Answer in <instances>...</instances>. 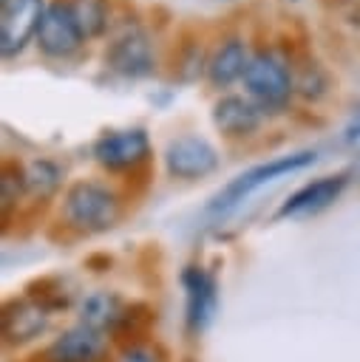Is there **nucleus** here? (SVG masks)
I'll return each mask as SVG.
<instances>
[{
  "label": "nucleus",
  "mask_w": 360,
  "mask_h": 362,
  "mask_svg": "<svg viewBox=\"0 0 360 362\" xmlns=\"http://www.w3.org/2000/svg\"><path fill=\"white\" fill-rule=\"evenodd\" d=\"M60 178H62V170L54 161L34 158L26 167V195L28 198H37V201H45V198H51L57 192Z\"/></svg>",
  "instance_id": "f3484780"
},
{
  "label": "nucleus",
  "mask_w": 360,
  "mask_h": 362,
  "mask_svg": "<svg viewBox=\"0 0 360 362\" xmlns=\"http://www.w3.org/2000/svg\"><path fill=\"white\" fill-rule=\"evenodd\" d=\"M108 334L82 322L60 331L45 348V362H105Z\"/></svg>",
  "instance_id": "1a4fd4ad"
},
{
  "label": "nucleus",
  "mask_w": 360,
  "mask_h": 362,
  "mask_svg": "<svg viewBox=\"0 0 360 362\" xmlns=\"http://www.w3.org/2000/svg\"><path fill=\"white\" fill-rule=\"evenodd\" d=\"M68 3L85 40H96L108 31V20H111L108 0H68Z\"/></svg>",
  "instance_id": "dca6fc26"
},
{
  "label": "nucleus",
  "mask_w": 360,
  "mask_h": 362,
  "mask_svg": "<svg viewBox=\"0 0 360 362\" xmlns=\"http://www.w3.org/2000/svg\"><path fill=\"white\" fill-rule=\"evenodd\" d=\"M45 0H0V51L3 57H17L31 37H37Z\"/></svg>",
  "instance_id": "423d86ee"
},
{
  "label": "nucleus",
  "mask_w": 360,
  "mask_h": 362,
  "mask_svg": "<svg viewBox=\"0 0 360 362\" xmlns=\"http://www.w3.org/2000/svg\"><path fill=\"white\" fill-rule=\"evenodd\" d=\"M119 195L102 181H77L62 201V218L77 232H105L119 221Z\"/></svg>",
  "instance_id": "f257e3e1"
},
{
  "label": "nucleus",
  "mask_w": 360,
  "mask_h": 362,
  "mask_svg": "<svg viewBox=\"0 0 360 362\" xmlns=\"http://www.w3.org/2000/svg\"><path fill=\"white\" fill-rule=\"evenodd\" d=\"M164 167L173 178H204L218 167V153L201 136H179L164 147Z\"/></svg>",
  "instance_id": "0eeeda50"
},
{
  "label": "nucleus",
  "mask_w": 360,
  "mask_h": 362,
  "mask_svg": "<svg viewBox=\"0 0 360 362\" xmlns=\"http://www.w3.org/2000/svg\"><path fill=\"white\" fill-rule=\"evenodd\" d=\"M51 320V305L37 300V297H23L11 300L3 308V337L9 345H23L37 339Z\"/></svg>",
  "instance_id": "9b49d317"
},
{
  "label": "nucleus",
  "mask_w": 360,
  "mask_h": 362,
  "mask_svg": "<svg viewBox=\"0 0 360 362\" xmlns=\"http://www.w3.org/2000/svg\"><path fill=\"white\" fill-rule=\"evenodd\" d=\"M349 178L346 175H323L317 181H309L303 184L300 189H295L278 209V218H306V215H315L326 206H332L340 192L346 189Z\"/></svg>",
  "instance_id": "f8f14e48"
},
{
  "label": "nucleus",
  "mask_w": 360,
  "mask_h": 362,
  "mask_svg": "<svg viewBox=\"0 0 360 362\" xmlns=\"http://www.w3.org/2000/svg\"><path fill=\"white\" fill-rule=\"evenodd\" d=\"M181 286H184V320L193 334H201L218 308V286L215 277L204 266H187L181 272Z\"/></svg>",
  "instance_id": "6e6552de"
},
{
  "label": "nucleus",
  "mask_w": 360,
  "mask_h": 362,
  "mask_svg": "<svg viewBox=\"0 0 360 362\" xmlns=\"http://www.w3.org/2000/svg\"><path fill=\"white\" fill-rule=\"evenodd\" d=\"M37 48L51 57V59H68L74 57L85 37L71 14V3L68 0H54L48 3L45 14H43V23H40V31H37Z\"/></svg>",
  "instance_id": "39448f33"
},
{
  "label": "nucleus",
  "mask_w": 360,
  "mask_h": 362,
  "mask_svg": "<svg viewBox=\"0 0 360 362\" xmlns=\"http://www.w3.org/2000/svg\"><path fill=\"white\" fill-rule=\"evenodd\" d=\"M77 311H79V322L82 325L96 328L102 334H113L128 320V308H125L122 297L113 294V291H105V288L85 294Z\"/></svg>",
  "instance_id": "2eb2a0df"
},
{
  "label": "nucleus",
  "mask_w": 360,
  "mask_h": 362,
  "mask_svg": "<svg viewBox=\"0 0 360 362\" xmlns=\"http://www.w3.org/2000/svg\"><path fill=\"white\" fill-rule=\"evenodd\" d=\"M116 362H164V359L150 345H128V348H122Z\"/></svg>",
  "instance_id": "aec40b11"
},
{
  "label": "nucleus",
  "mask_w": 360,
  "mask_h": 362,
  "mask_svg": "<svg viewBox=\"0 0 360 362\" xmlns=\"http://www.w3.org/2000/svg\"><path fill=\"white\" fill-rule=\"evenodd\" d=\"M261 119H264V110L249 96L224 93L213 105V124L218 133H224L230 139L252 136L261 127Z\"/></svg>",
  "instance_id": "ddd939ff"
},
{
  "label": "nucleus",
  "mask_w": 360,
  "mask_h": 362,
  "mask_svg": "<svg viewBox=\"0 0 360 362\" xmlns=\"http://www.w3.org/2000/svg\"><path fill=\"white\" fill-rule=\"evenodd\" d=\"M249 57L247 54V45L241 37H227L215 45V51L207 57V82L215 88V90H224L230 88L232 82L244 79V71L249 65Z\"/></svg>",
  "instance_id": "4468645a"
},
{
  "label": "nucleus",
  "mask_w": 360,
  "mask_h": 362,
  "mask_svg": "<svg viewBox=\"0 0 360 362\" xmlns=\"http://www.w3.org/2000/svg\"><path fill=\"white\" fill-rule=\"evenodd\" d=\"M23 195H26V170H20L17 164H6L3 178H0V206H3V212L17 206V201Z\"/></svg>",
  "instance_id": "a211bd4d"
},
{
  "label": "nucleus",
  "mask_w": 360,
  "mask_h": 362,
  "mask_svg": "<svg viewBox=\"0 0 360 362\" xmlns=\"http://www.w3.org/2000/svg\"><path fill=\"white\" fill-rule=\"evenodd\" d=\"M317 153L315 150H298V153H289V156H278V158H269L264 164H255L249 170H244L241 175H235L213 201H210V212L213 215H227L230 209H235L241 201H247L255 189L266 187L269 181L275 178H283L289 173H298V170H306L309 164H315Z\"/></svg>",
  "instance_id": "f03ea898"
},
{
  "label": "nucleus",
  "mask_w": 360,
  "mask_h": 362,
  "mask_svg": "<svg viewBox=\"0 0 360 362\" xmlns=\"http://www.w3.org/2000/svg\"><path fill=\"white\" fill-rule=\"evenodd\" d=\"M105 65L128 79H142L153 74V48L142 28L122 31L105 51Z\"/></svg>",
  "instance_id": "9d476101"
},
{
  "label": "nucleus",
  "mask_w": 360,
  "mask_h": 362,
  "mask_svg": "<svg viewBox=\"0 0 360 362\" xmlns=\"http://www.w3.org/2000/svg\"><path fill=\"white\" fill-rule=\"evenodd\" d=\"M295 90L303 99H320L326 93V74L317 65H306L298 76H295Z\"/></svg>",
  "instance_id": "6ab92c4d"
},
{
  "label": "nucleus",
  "mask_w": 360,
  "mask_h": 362,
  "mask_svg": "<svg viewBox=\"0 0 360 362\" xmlns=\"http://www.w3.org/2000/svg\"><path fill=\"white\" fill-rule=\"evenodd\" d=\"M91 153L99 167H105L111 173H122V170H133L150 158V139H147L145 127L108 130L94 141Z\"/></svg>",
  "instance_id": "20e7f679"
},
{
  "label": "nucleus",
  "mask_w": 360,
  "mask_h": 362,
  "mask_svg": "<svg viewBox=\"0 0 360 362\" xmlns=\"http://www.w3.org/2000/svg\"><path fill=\"white\" fill-rule=\"evenodd\" d=\"M343 136H346V141H357V139H360V105H357V110L351 113V119H349Z\"/></svg>",
  "instance_id": "412c9836"
},
{
  "label": "nucleus",
  "mask_w": 360,
  "mask_h": 362,
  "mask_svg": "<svg viewBox=\"0 0 360 362\" xmlns=\"http://www.w3.org/2000/svg\"><path fill=\"white\" fill-rule=\"evenodd\" d=\"M244 88H247V96L264 113L266 110H281L289 102L292 90H295V76L278 54L255 51L249 57L247 71H244Z\"/></svg>",
  "instance_id": "7ed1b4c3"
}]
</instances>
